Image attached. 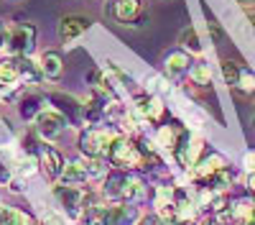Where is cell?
<instances>
[{
  "instance_id": "obj_1",
  "label": "cell",
  "mask_w": 255,
  "mask_h": 225,
  "mask_svg": "<svg viewBox=\"0 0 255 225\" xmlns=\"http://www.w3.org/2000/svg\"><path fill=\"white\" fill-rule=\"evenodd\" d=\"M54 187V200L59 202L61 213L67 215V220L72 223H79L84 210H87V202H90V192L82 187V184H64V182H56L51 184Z\"/></svg>"
},
{
  "instance_id": "obj_2",
  "label": "cell",
  "mask_w": 255,
  "mask_h": 225,
  "mask_svg": "<svg viewBox=\"0 0 255 225\" xmlns=\"http://www.w3.org/2000/svg\"><path fill=\"white\" fill-rule=\"evenodd\" d=\"M108 159L113 167L118 169H140L143 164V146H138V143L128 136V133H118L110 143L108 149Z\"/></svg>"
},
{
  "instance_id": "obj_3",
  "label": "cell",
  "mask_w": 255,
  "mask_h": 225,
  "mask_svg": "<svg viewBox=\"0 0 255 225\" xmlns=\"http://www.w3.org/2000/svg\"><path fill=\"white\" fill-rule=\"evenodd\" d=\"M118 131L113 126H87L79 131L77 149L82 156H108V149Z\"/></svg>"
},
{
  "instance_id": "obj_4",
  "label": "cell",
  "mask_w": 255,
  "mask_h": 225,
  "mask_svg": "<svg viewBox=\"0 0 255 225\" xmlns=\"http://www.w3.org/2000/svg\"><path fill=\"white\" fill-rule=\"evenodd\" d=\"M67 126H69V120L64 118L59 110H54V108H44V110L36 115V120H33L36 133L44 138L46 143L59 141L64 136V131H67Z\"/></svg>"
},
{
  "instance_id": "obj_5",
  "label": "cell",
  "mask_w": 255,
  "mask_h": 225,
  "mask_svg": "<svg viewBox=\"0 0 255 225\" xmlns=\"http://www.w3.org/2000/svg\"><path fill=\"white\" fill-rule=\"evenodd\" d=\"M36 49V28L31 23H18L10 26L8 41H5V51L10 56H31Z\"/></svg>"
},
{
  "instance_id": "obj_6",
  "label": "cell",
  "mask_w": 255,
  "mask_h": 225,
  "mask_svg": "<svg viewBox=\"0 0 255 225\" xmlns=\"http://www.w3.org/2000/svg\"><path fill=\"white\" fill-rule=\"evenodd\" d=\"M49 105L54 110H59L64 118L69 120V126H84V102L72 97V95H64V92H49L46 95Z\"/></svg>"
},
{
  "instance_id": "obj_7",
  "label": "cell",
  "mask_w": 255,
  "mask_h": 225,
  "mask_svg": "<svg viewBox=\"0 0 255 225\" xmlns=\"http://www.w3.org/2000/svg\"><path fill=\"white\" fill-rule=\"evenodd\" d=\"M64 164H67L64 156L54 146H46L44 143V149H41V154H38V174L44 177L49 184H56V182H61Z\"/></svg>"
},
{
  "instance_id": "obj_8",
  "label": "cell",
  "mask_w": 255,
  "mask_h": 225,
  "mask_svg": "<svg viewBox=\"0 0 255 225\" xmlns=\"http://www.w3.org/2000/svg\"><path fill=\"white\" fill-rule=\"evenodd\" d=\"M128 169H118V167H110V172L100 179V195L108 200V202H123V192L128 187Z\"/></svg>"
},
{
  "instance_id": "obj_9",
  "label": "cell",
  "mask_w": 255,
  "mask_h": 225,
  "mask_svg": "<svg viewBox=\"0 0 255 225\" xmlns=\"http://www.w3.org/2000/svg\"><path fill=\"white\" fill-rule=\"evenodd\" d=\"M92 26V20L87 15H64L56 26V36L64 41V44H69V41L79 38L82 33H87Z\"/></svg>"
},
{
  "instance_id": "obj_10",
  "label": "cell",
  "mask_w": 255,
  "mask_h": 225,
  "mask_svg": "<svg viewBox=\"0 0 255 225\" xmlns=\"http://www.w3.org/2000/svg\"><path fill=\"white\" fill-rule=\"evenodd\" d=\"M46 95L44 92H38L36 87H28L23 95L18 97V115H20V120H36V115L44 110V105H46Z\"/></svg>"
},
{
  "instance_id": "obj_11",
  "label": "cell",
  "mask_w": 255,
  "mask_h": 225,
  "mask_svg": "<svg viewBox=\"0 0 255 225\" xmlns=\"http://www.w3.org/2000/svg\"><path fill=\"white\" fill-rule=\"evenodd\" d=\"M113 15H115L118 23H123V26H140L145 20L140 0H115Z\"/></svg>"
},
{
  "instance_id": "obj_12",
  "label": "cell",
  "mask_w": 255,
  "mask_h": 225,
  "mask_svg": "<svg viewBox=\"0 0 255 225\" xmlns=\"http://www.w3.org/2000/svg\"><path fill=\"white\" fill-rule=\"evenodd\" d=\"M204 151V143L199 141V138H194L189 131H184V136H181V141H179V146H176V159H179V164L181 167H186V169H191L194 164L199 161V154Z\"/></svg>"
},
{
  "instance_id": "obj_13",
  "label": "cell",
  "mask_w": 255,
  "mask_h": 225,
  "mask_svg": "<svg viewBox=\"0 0 255 225\" xmlns=\"http://www.w3.org/2000/svg\"><path fill=\"white\" fill-rule=\"evenodd\" d=\"M20 69H18V59L15 56H5V59H0V92L8 95L13 92L18 85H20Z\"/></svg>"
},
{
  "instance_id": "obj_14",
  "label": "cell",
  "mask_w": 255,
  "mask_h": 225,
  "mask_svg": "<svg viewBox=\"0 0 255 225\" xmlns=\"http://www.w3.org/2000/svg\"><path fill=\"white\" fill-rule=\"evenodd\" d=\"M92 177H90V169H87V159H67L64 164V174H61V182L64 184H87Z\"/></svg>"
},
{
  "instance_id": "obj_15",
  "label": "cell",
  "mask_w": 255,
  "mask_h": 225,
  "mask_svg": "<svg viewBox=\"0 0 255 225\" xmlns=\"http://www.w3.org/2000/svg\"><path fill=\"white\" fill-rule=\"evenodd\" d=\"M140 213L133 202H113L110 205V225H138Z\"/></svg>"
},
{
  "instance_id": "obj_16",
  "label": "cell",
  "mask_w": 255,
  "mask_h": 225,
  "mask_svg": "<svg viewBox=\"0 0 255 225\" xmlns=\"http://www.w3.org/2000/svg\"><path fill=\"white\" fill-rule=\"evenodd\" d=\"M225 167H227V161H225L220 154H209V156L199 159L194 167H191V179H194V182H202V179L212 177L215 172H220V169H225Z\"/></svg>"
},
{
  "instance_id": "obj_17",
  "label": "cell",
  "mask_w": 255,
  "mask_h": 225,
  "mask_svg": "<svg viewBox=\"0 0 255 225\" xmlns=\"http://www.w3.org/2000/svg\"><path fill=\"white\" fill-rule=\"evenodd\" d=\"M18 59V69H20V79H23V85L28 87H36L44 77V69H41L38 61H33L31 56H15Z\"/></svg>"
},
{
  "instance_id": "obj_18",
  "label": "cell",
  "mask_w": 255,
  "mask_h": 225,
  "mask_svg": "<svg viewBox=\"0 0 255 225\" xmlns=\"http://www.w3.org/2000/svg\"><path fill=\"white\" fill-rule=\"evenodd\" d=\"M41 69H44V77L46 79H59L64 74V59L59 51H44L38 59Z\"/></svg>"
},
{
  "instance_id": "obj_19",
  "label": "cell",
  "mask_w": 255,
  "mask_h": 225,
  "mask_svg": "<svg viewBox=\"0 0 255 225\" xmlns=\"http://www.w3.org/2000/svg\"><path fill=\"white\" fill-rule=\"evenodd\" d=\"M232 172L225 167V169H220V172H215L212 177H207V179H202V182H197L202 190H209V192H225L230 184H232Z\"/></svg>"
},
{
  "instance_id": "obj_20",
  "label": "cell",
  "mask_w": 255,
  "mask_h": 225,
  "mask_svg": "<svg viewBox=\"0 0 255 225\" xmlns=\"http://www.w3.org/2000/svg\"><path fill=\"white\" fill-rule=\"evenodd\" d=\"M0 225H36V220L13 205H0Z\"/></svg>"
},
{
  "instance_id": "obj_21",
  "label": "cell",
  "mask_w": 255,
  "mask_h": 225,
  "mask_svg": "<svg viewBox=\"0 0 255 225\" xmlns=\"http://www.w3.org/2000/svg\"><path fill=\"white\" fill-rule=\"evenodd\" d=\"M191 67H189V54L186 51H174V54H168L166 56V74L168 77H181L186 74Z\"/></svg>"
},
{
  "instance_id": "obj_22",
  "label": "cell",
  "mask_w": 255,
  "mask_h": 225,
  "mask_svg": "<svg viewBox=\"0 0 255 225\" xmlns=\"http://www.w3.org/2000/svg\"><path fill=\"white\" fill-rule=\"evenodd\" d=\"M181 136H184V128H179V126H158L156 141L161 143L163 149H168V151H176V146H179Z\"/></svg>"
},
{
  "instance_id": "obj_23",
  "label": "cell",
  "mask_w": 255,
  "mask_h": 225,
  "mask_svg": "<svg viewBox=\"0 0 255 225\" xmlns=\"http://www.w3.org/2000/svg\"><path fill=\"white\" fill-rule=\"evenodd\" d=\"M179 44H181L189 54H202V41H199V33H197V28H194V26H189V28H184V31H181Z\"/></svg>"
},
{
  "instance_id": "obj_24",
  "label": "cell",
  "mask_w": 255,
  "mask_h": 225,
  "mask_svg": "<svg viewBox=\"0 0 255 225\" xmlns=\"http://www.w3.org/2000/svg\"><path fill=\"white\" fill-rule=\"evenodd\" d=\"M145 197V184L140 182V179H128V187H125V192H123V202H133V205H138L140 200Z\"/></svg>"
},
{
  "instance_id": "obj_25",
  "label": "cell",
  "mask_w": 255,
  "mask_h": 225,
  "mask_svg": "<svg viewBox=\"0 0 255 225\" xmlns=\"http://www.w3.org/2000/svg\"><path fill=\"white\" fill-rule=\"evenodd\" d=\"M222 79L227 82V85H232V87H238V79H240V64L238 61H232V59H222Z\"/></svg>"
},
{
  "instance_id": "obj_26",
  "label": "cell",
  "mask_w": 255,
  "mask_h": 225,
  "mask_svg": "<svg viewBox=\"0 0 255 225\" xmlns=\"http://www.w3.org/2000/svg\"><path fill=\"white\" fill-rule=\"evenodd\" d=\"M189 77H191V82H194V85H199V87H207L209 82H212V72H209L207 64H202V61L189 69Z\"/></svg>"
},
{
  "instance_id": "obj_27",
  "label": "cell",
  "mask_w": 255,
  "mask_h": 225,
  "mask_svg": "<svg viewBox=\"0 0 255 225\" xmlns=\"http://www.w3.org/2000/svg\"><path fill=\"white\" fill-rule=\"evenodd\" d=\"M238 90H240V92H245V95H253V92H255V74H253L250 69H243V72H240Z\"/></svg>"
},
{
  "instance_id": "obj_28",
  "label": "cell",
  "mask_w": 255,
  "mask_h": 225,
  "mask_svg": "<svg viewBox=\"0 0 255 225\" xmlns=\"http://www.w3.org/2000/svg\"><path fill=\"white\" fill-rule=\"evenodd\" d=\"M36 225H67V215H59V213H54V210H49V213H44L38 220H36Z\"/></svg>"
},
{
  "instance_id": "obj_29",
  "label": "cell",
  "mask_w": 255,
  "mask_h": 225,
  "mask_svg": "<svg viewBox=\"0 0 255 225\" xmlns=\"http://www.w3.org/2000/svg\"><path fill=\"white\" fill-rule=\"evenodd\" d=\"M13 182V167L5 161V156L0 154V187H8Z\"/></svg>"
},
{
  "instance_id": "obj_30",
  "label": "cell",
  "mask_w": 255,
  "mask_h": 225,
  "mask_svg": "<svg viewBox=\"0 0 255 225\" xmlns=\"http://www.w3.org/2000/svg\"><path fill=\"white\" fill-rule=\"evenodd\" d=\"M209 33H212V38H215V44H220V41H222V28H220V23H217V20L215 18H209Z\"/></svg>"
},
{
  "instance_id": "obj_31",
  "label": "cell",
  "mask_w": 255,
  "mask_h": 225,
  "mask_svg": "<svg viewBox=\"0 0 255 225\" xmlns=\"http://www.w3.org/2000/svg\"><path fill=\"white\" fill-rule=\"evenodd\" d=\"M138 225H163V218L156 213V215H140Z\"/></svg>"
},
{
  "instance_id": "obj_32",
  "label": "cell",
  "mask_w": 255,
  "mask_h": 225,
  "mask_svg": "<svg viewBox=\"0 0 255 225\" xmlns=\"http://www.w3.org/2000/svg\"><path fill=\"white\" fill-rule=\"evenodd\" d=\"M8 33H10V26L5 23L3 18H0V49L5 46V41H8Z\"/></svg>"
},
{
  "instance_id": "obj_33",
  "label": "cell",
  "mask_w": 255,
  "mask_h": 225,
  "mask_svg": "<svg viewBox=\"0 0 255 225\" xmlns=\"http://www.w3.org/2000/svg\"><path fill=\"white\" fill-rule=\"evenodd\" d=\"M245 167H248V172H255V151L245 154Z\"/></svg>"
},
{
  "instance_id": "obj_34",
  "label": "cell",
  "mask_w": 255,
  "mask_h": 225,
  "mask_svg": "<svg viewBox=\"0 0 255 225\" xmlns=\"http://www.w3.org/2000/svg\"><path fill=\"white\" fill-rule=\"evenodd\" d=\"M248 190H250V192H255V172H250V174H248Z\"/></svg>"
},
{
  "instance_id": "obj_35",
  "label": "cell",
  "mask_w": 255,
  "mask_h": 225,
  "mask_svg": "<svg viewBox=\"0 0 255 225\" xmlns=\"http://www.w3.org/2000/svg\"><path fill=\"white\" fill-rule=\"evenodd\" d=\"M248 20H250V26L255 28V13H250V15H248Z\"/></svg>"
},
{
  "instance_id": "obj_36",
  "label": "cell",
  "mask_w": 255,
  "mask_h": 225,
  "mask_svg": "<svg viewBox=\"0 0 255 225\" xmlns=\"http://www.w3.org/2000/svg\"><path fill=\"white\" fill-rule=\"evenodd\" d=\"M253 126H255V110H253Z\"/></svg>"
},
{
  "instance_id": "obj_37",
  "label": "cell",
  "mask_w": 255,
  "mask_h": 225,
  "mask_svg": "<svg viewBox=\"0 0 255 225\" xmlns=\"http://www.w3.org/2000/svg\"><path fill=\"white\" fill-rule=\"evenodd\" d=\"M238 3H250V0H238Z\"/></svg>"
},
{
  "instance_id": "obj_38",
  "label": "cell",
  "mask_w": 255,
  "mask_h": 225,
  "mask_svg": "<svg viewBox=\"0 0 255 225\" xmlns=\"http://www.w3.org/2000/svg\"><path fill=\"white\" fill-rule=\"evenodd\" d=\"M79 225H90V223H79Z\"/></svg>"
},
{
  "instance_id": "obj_39",
  "label": "cell",
  "mask_w": 255,
  "mask_h": 225,
  "mask_svg": "<svg viewBox=\"0 0 255 225\" xmlns=\"http://www.w3.org/2000/svg\"><path fill=\"white\" fill-rule=\"evenodd\" d=\"M10 3H18V0H10Z\"/></svg>"
}]
</instances>
